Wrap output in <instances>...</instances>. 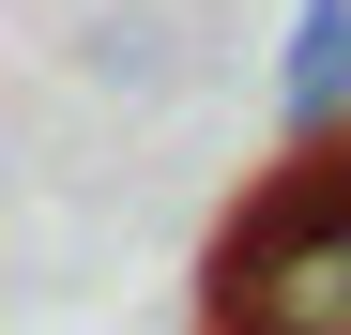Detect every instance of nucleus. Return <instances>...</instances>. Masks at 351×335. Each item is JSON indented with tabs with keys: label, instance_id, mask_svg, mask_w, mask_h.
Wrapping results in <instances>:
<instances>
[{
	"label": "nucleus",
	"instance_id": "2",
	"mask_svg": "<svg viewBox=\"0 0 351 335\" xmlns=\"http://www.w3.org/2000/svg\"><path fill=\"white\" fill-rule=\"evenodd\" d=\"M275 122H290V137H351V0H290V46H275Z\"/></svg>",
	"mask_w": 351,
	"mask_h": 335
},
{
	"label": "nucleus",
	"instance_id": "1",
	"mask_svg": "<svg viewBox=\"0 0 351 335\" xmlns=\"http://www.w3.org/2000/svg\"><path fill=\"white\" fill-rule=\"evenodd\" d=\"M214 335H351V137H306L214 244Z\"/></svg>",
	"mask_w": 351,
	"mask_h": 335
}]
</instances>
